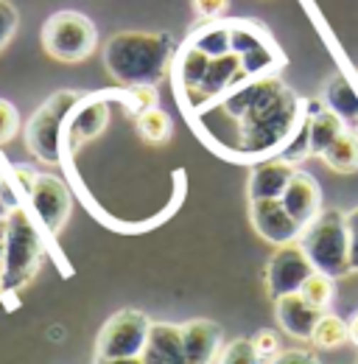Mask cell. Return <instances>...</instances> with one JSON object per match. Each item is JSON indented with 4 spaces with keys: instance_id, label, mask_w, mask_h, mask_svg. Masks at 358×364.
Instances as JSON below:
<instances>
[{
    "instance_id": "obj_1",
    "label": "cell",
    "mask_w": 358,
    "mask_h": 364,
    "mask_svg": "<svg viewBox=\"0 0 358 364\" xmlns=\"http://www.w3.org/2000/svg\"><path fill=\"white\" fill-rule=\"evenodd\" d=\"M213 107L235 127L229 157L241 163L277 157L308 118V101L297 98V92L274 73L232 87L213 101Z\"/></svg>"
},
{
    "instance_id": "obj_2",
    "label": "cell",
    "mask_w": 358,
    "mask_h": 364,
    "mask_svg": "<svg viewBox=\"0 0 358 364\" xmlns=\"http://www.w3.org/2000/svg\"><path fill=\"white\" fill-rule=\"evenodd\" d=\"M174 56L177 43L166 31H118L101 50L107 73L121 87L160 85L171 73Z\"/></svg>"
},
{
    "instance_id": "obj_3",
    "label": "cell",
    "mask_w": 358,
    "mask_h": 364,
    "mask_svg": "<svg viewBox=\"0 0 358 364\" xmlns=\"http://www.w3.org/2000/svg\"><path fill=\"white\" fill-rule=\"evenodd\" d=\"M45 261V241L31 213L23 205H11L6 213L3 244V294L23 291L40 272Z\"/></svg>"
},
{
    "instance_id": "obj_4",
    "label": "cell",
    "mask_w": 358,
    "mask_h": 364,
    "mask_svg": "<svg viewBox=\"0 0 358 364\" xmlns=\"http://www.w3.org/2000/svg\"><path fill=\"white\" fill-rule=\"evenodd\" d=\"M300 247L311 258L313 269L330 277H347L350 269V238H347V213L339 208H322L319 216L303 228Z\"/></svg>"
},
{
    "instance_id": "obj_5",
    "label": "cell",
    "mask_w": 358,
    "mask_h": 364,
    "mask_svg": "<svg viewBox=\"0 0 358 364\" xmlns=\"http://www.w3.org/2000/svg\"><path fill=\"white\" fill-rule=\"evenodd\" d=\"M82 101V92L76 90H59L48 95L40 109L28 118L26 124V146L28 151L45 163L56 166L62 160V140H65V124L73 107Z\"/></svg>"
},
{
    "instance_id": "obj_6",
    "label": "cell",
    "mask_w": 358,
    "mask_h": 364,
    "mask_svg": "<svg viewBox=\"0 0 358 364\" xmlns=\"http://www.w3.org/2000/svg\"><path fill=\"white\" fill-rule=\"evenodd\" d=\"M40 43L45 53L56 62H85L98 48V28L87 14L62 9L45 20Z\"/></svg>"
},
{
    "instance_id": "obj_7",
    "label": "cell",
    "mask_w": 358,
    "mask_h": 364,
    "mask_svg": "<svg viewBox=\"0 0 358 364\" xmlns=\"http://www.w3.org/2000/svg\"><path fill=\"white\" fill-rule=\"evenodd\" d=\"M14 171L20 174L23 191H26L45 232L59 235L70 219V210H73V196H70L67 185L53 174H34L28 166H17Z\"/></svg>"
},
{
    "instance_id": "obj_8",
    "label": "cell",
    "mask_w": 358,
    "mask_h": 364,
    "mask_svg": "<svg viewBox=\"0 0 358 364\" xmlns=\"http://www.w3.org/2000/svg\"><path fill=\"white\" fill-rule=\"evenodd\" d=\"M151 325L154 322L146 317V311H137V309L115 311L95 336V356H104V359L140 356L148 342Z\"/></svg>"
},
{
    "instance_id": "obj_9",
    "label": "cell",
    "mask_w": 358,
    "mask_h": 364,
    "mask_svg": "<svg viewBox=\"0 0 358 364\" xmlns=\"http://www.w3.org/2000/svg\"><path fill=\"white\" fill-rule=\"evenodd\" d=\"M316 272L311 258L305 255V250L300 247V241L283 244L271 252L264 269V280H266V291L271 300H280L286 294H297L303 289V283Z\"/></svg>"
},
{
    "instance_id": "obj_10",
    "label": "cell",
    "mask_w": 358,
    "mask_h": 364,
    "mask_svg": "<svg viewBox=\"0 0 358 364\" xmlns=\"http://www.w3.org/2000/svg\"><path fill=\"white\" fill-rule=\"evenodd\" d=\"M112 92H92L82 95V101L73 107L65 124V140H62V154H76L85 143L95 140L109 124V98Z\"/></svg>"
},
{
    "instance_id": "obj_11",
    "label": "cell",
    "mask_w": 358,
    "mask_h": 364,
    "mask_svg": "<svg viewBox=\"0 0 358 364\" xmlns=\"http://www.w3.org/2000/svg\"><path fill=\"white\" fill-rule=\"evenodd\" d=\"M249 222L255 232L274 247L300 241L303 235V225L294 222V216L283 208L280 199H249Z\"/></svg>"
},
{
    "instance_id": "obj_12",
    "label": "cell",
    "mask_w": 358,
    "mask_h": 364,
    "mask_svg": "<svg viewBox=\"0 0 358 364\" xmlns=\"http://www.w3.org/2000/svg\"><path fill=\"white\" fill-rule=\"evenodd\" d=\"M182 331V348L188 364H213L222 353L224 331L213 319H188L179 325Z\"/></svg>"
},
{
    "instance_id": "obj_13",
    "label": "cell",
    "mask_w": 358,
    "mask_h": 364,
    "mask_svg": "<svg viewBox=\"0 0 358 364\" xmlns=\"http://www.w3.org/2000/svg\"><path fill=\"white\" fill-rule=\"evenodd\" d=\"M322 314H325V311L316 309L313 303H308L300 291L274 300V319H277V325H280L288 336L303 339V342H311L313 328H316V322H319Z\"/></svg>"
},
{
    "instance_id": "obj_14",
    "label": "cell",
    "mask_w": 358,
    "mask_h": 364,
    "mask_svg": "<svg viewBox=\"0 0 358 364\" xmlns=\"http://www.w3.org/2000/svg\"><path fill=\"white\" fill-rule=\"evenodd\" d=\"M283 208L294 216V222H300L303 228L313 222L322 210V191L319 182L313 180L308 171H294V177L288 182V188L280 196Z\"/></svg>"
},
{
    "instance_id": "obj_15",
    "label": "cell",
    "mask_w": 358,
    "mask_h": 364,
    "mask_svg": "<svg viewBox=\"0 0 358 364\" xmlns=\"http://www.w3.org/2000/svg\"><path fill=\"white\" fill-rule=\"evenodd\" d=\"M294 166L286 163L283 157H268L261 160L246 180V193L249 199H280L283 191L288 188V182L294 177Z\"/></svg>"
},
{
    "instance_id": "obj_16",
    "label": "cell",
    "mask_w": 358,
    "mask_h": 364,
    "mask_svg": "<svg viewBox=\"0 0 358 364\" xmlns=\"http://www.w3.org/2000/svg\"><path fill=\"white\" fill-rule=\"evenodd\" d=\"M143 364H188L182 348V331L174 322H154L143 348Z\"/></svg>"
},
{
    "instance_id": "obj_17",
    "label": "cell",
    "mask_w": 358,
    "mask_h": 364,
    "mask_svg": "<svg viewBox=\"0 0 358 364\" xmlns=\"http://www.w3.org/2000/svg\"><path fill=\"white\" fill-rule=\"evenodd\" d=\"M347 129V124L325 107V101H308V132H311V157H322V151Z\"/></svg>"
},
{
    "instance_id": "obj_18",
    "label": "cell",
    "mask_w": 358,
    "mask_h": 364,
    "mask_svg": "<svg viewBox=\"0 0 358 364\" xmlns=\"http://www.w3.org/2000/svg\"><path fill=\"white\" fill-rule=\"evenodd\" d=\"M358 79V70H356ZM322 101L327 109H333L345 124H358V82H350L345 73H333L322 90Z\"/></svg>"
},
{
    "instance_id": "obj_19",
    "label": "cell",
    "mask_w": 358,
    "mask_h": 364,
    "mask_svg": "<svg viewBox=\"0 0 358 364\" xmlns=\"http://www.w3.org/2000/svg\"><path fill=\"white\" fill-rule=\"evenodd\" d=\"M322 163L336 174H356L358 171V129H345L325 151Z\"/></svg>"
},
{
    "instance_id": "obj_20",
    "label": "cell",
    "mask_w": 358,
    "mask_h": 364,
    "mask_svg": "<svg viewBox=\"0 0 358 364\" xmlns=\"http://www.w3.org/2000/svg\"><path fill=\"white\" fill-rule=\"evenodd\" d=\"M134 127H137V135L143 137L146 143H151V146H163L174 135V124H171L168 112L160 109V107H151V109L140 112L134 118Z\"/></svg>"
},
{
    "instance_id": "obj_21",
    "label": "cell",
    "mask_w": 358,
    "mask_h": 364,
    "mask_svg": "<svg viewBox=\"0 0 358 364\" xmlns=\"http://www.w3.org/2000/svg\"><path fill=\"white\" fill-rule=\"evenodd\" d=\"M311 342L316 350H336L342 348L345 342H350V331H347V322L336 314H322L316 328L311 333Z\"/></svg>"
},
{
    "instance_id": "obj_22",
    "label": "cell",
    "mask_w": 358,
    "mask_h": 364,
    "mask_svg": "<svg viewBox=\"0 0 358 364\" xmlns=\"http://www.w3.org/2000/svg\"><path fill=\"white\" fill-rule=\"evenodd\" d=\"M300 294H303L308 303H313L316 309L327 311L330 303H333V297H336V277H330V274H325V272H313L311 277L303 283Z\"/></svg>"
},
{
    "instance_id": "obj_23",
    "label": "cell",
    "mask_w": 358,
    "mask_h": 364,
    "mask_svg": "<svg viewBox=\"0 0 358 364\" xmlns=\"http://www.w3.org/2000/svg\"><path fill=\"white\" fill-rule=\"evenodd\" d=\"M216 364H264L258 348L252 345V339H235L229 345H224Z\"/></svg>"
},
{
    "instance_id": "obj_24",
    "label": "cell",
    "mask_w": 358,
    "mask_h": 364,
    "mask_svg": "<svg viewBox=\"0 0 358 364\" xmlns=\"http://www.w3.org/2000/svg\"><path fill=\"white\" fill-rule=\"evenodd\" d=\"M20 28V11L14 3L9 0H0V50L11 43V37L17 34Z\"/></svg>"
},
{
    "instance_id": "obj_25",
    "label": "cell",
    "mask_w": 358,
    "mask_h": 364,
    "mask_svg": "<svg viewBox=\"0 0 358 364\" xmlns=\"http://www.w3.org/2000/svg\"><path fill=\"white\" fill-rule=\"evenodd\" d=\"M17 132H20V112L11 101L0 98V146H6Z\"/></svg>"
},
{
    "instance_id": "obj_26",
    "label": "cell",
    "mask_w": 358,
    "mask_h": 364,
    "mask_svg": "<svg viewBox=\"0 0 358 364\" xmlns=\"http://www.w3.org/2000/svg\"><path fill=\"white\" fill-rule=\"evenodd\" d=\"M252 345L258 348V353H261L264 364L271 362V359H274V356L280 353V336H277L274 331H268V328L258 331V333L252 336Z\"/></svg>"
},
{
    "instance_id": "obj_27",
    "label": "cell",
    "mask_w": 358,
    "mask_h": 364,
    "mask_svg": "<svg viewBox=\"0 0 358 364\" xmlns=\"http://www.w3.org/2000/svg\"><path fill=\"white\" fill-rule=\"evenodd\" d=\"M190 9L199 20H219L229 9V0H190Z\"/></svg>"
},
{
    "instance_id": "obj_28",
    "label": "cell",
    "mask_w": 358,
    "mask_h": 364,
    "mask_svg": "<svg viewBox=\"0 0 358 364\" xmlns=\"http://www.w3.org/2000/svg\"><path fill=\"white\" fill-rule=\"evenodd\" d=\"M268 364H322L319 356L313 350H305V348H291V350H280Z\"/></svg>"
},
{
    "instance_id": "obj_29",
    "label": "cell",
    "mask_w": 358,
    "mask_h": 364,
    "mask_svg": "<svg viewBox=\"0 0 358 364\" xmlns=\"http://www.w3.org/2000/svg\"><path fill=\"white\" fill-rule=\"evenodd\" d=\"M347 238H350V269L358 274V208L347 210Z\"/></svg>"
},
{
    "instance_id": "obj_30",
    "label": "cell",
    "mask_w": 358,
    "mask_h": 364,
    "mask_svg": "<svg viewBox=\"0 0 358 364\" xmlns=\"http://www.w3.org/2000/svg\"><path fill=\"white\" fill-rule=\"evenodd\" d=\"M95 364H143V356H124V359H104V356H95Z\"/></svg>"
},
{
    "instance_id": "obj_31",
    "label": "cell",
    "mask_w": 358,
    "mask_h": 364,
    "mask_svg": "<svg viewBox=\"0 0 358 364\" xmlns=\"http://www.w3.org/2000/svg\"><path fill=\"white\" fill-rule=\"evenodd\" d=\"M347 331H350V342L358 348V309L350 314V319H347Z\"/></svg>"
},
{
    "instance_id": "obj_32",
    "label": "cell",
    "mask_w": 358,
    "mask_h": 364,
    "mask_svg": "<svg viewBox=\"0 0 358 364\" xmlns=\"http://www.w3.org/2000/svg\"><path fill=\"white\" fill-rule=\"evenodd\" d=\"M0 294H3V255H0Z\"/></svg>"
},
{
    "instance_id": "obj_33",
    "label": "cell",
    "mask_w": 358,
    "mask_h": 364,
    "mask_svg": "<svg viewBox=\"0 0 358 364\" xmlns=\"http://www.w3.org/2000/svg\"><path fill=\"white\" fill-rule=\"evenodd\" d=\"M356 364H358V359H356Z\"/></svg>"
},
{
    "instance_id": "obj_34",
    "label": "cell",
    "mask_w": 358,
    "mask_h": 364,
    "mask_svg": "<svg viewBox=\"0 0 358 364\" xmlns=\"http://www.w3.org/2000/svg\"><path fill=\"white\" fill-rule=\"evenodd\" d=\"M356 129H358V127H356Z\"/></svg>"
}]
</instances>
